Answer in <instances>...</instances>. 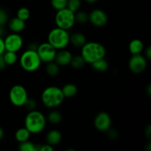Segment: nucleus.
<instances>
[{"label":"nucleus","instance_id":"nucleus-1","mask_svg":"<svg viewBox=\"0 0 151 151\" xmlns=\"http://www.w3.org/2000/svg\"><path fill=\"white\" fill-rule=\"evenodd\" d=\"M47 117L42 112L38 110L29 111L24 119V127L31 134L42 133L47 126Z\"/></svg>","mask_w":151,"mask_h":151},{"label":"nucleus","instance_id":"nucleus-2","mask_svg":"<svg viewBox=\"0 0 151 151\" xmlns=\"http://www.w3.org/2000/svg\"><path fill=\"white\" fill-rule=\"evenodd\" d=\"M81 55L86 63H92L100 59L105 58L106 50L104 45L97 41H87L81 47Z\"/></svg>","mask_w":151,"mask_h":151},{"label":"nucleus","instance_id":"nucleus-3","mask_svg":"<svg viewBox=\"0 0 151 151\" xmlns=\"http://www.w3.org/2000/svg\"><path fill=\"white\" fill-rule=\"evenodd\" d=\"M41 100L45 107L54 109L63 103L65 97L61 91V88L56 86H50L43 90Z\"/></svg>","mask_w":151,"mask_h":151},{"label":"nucleus","instance_id":"nucleus-4","mask_svg":"<svg viewBox=\"0 0 151 151\" xmlns=\"http://www.w3.org/2000/svg\"><path fill=\"white\" fill-rule=\"evenodd\" d=\"M19 61L22 69L27 72H34L38 70L42 64L37 52L29 49H27L22 53Z\"/></svg>","mask_w":151,"mask_h":151},{"label":"nucleus","instance_id":"nucleus-5","mask_svg":"<svg viewBox=\"0 0 151 151\" xmlns=\"http://www.w3.org/2000/svg\"><path fill=\"white\" fill-rule=\"evenodd\" d=\"M70 33L66 29L59 27L52 29L47 35V42L57 50L66 49L70 44Z\"/></svg>","mask_w":151,"mask_h":151},{"label":"nucleus","instance_id":"nucleus-6","mask_svg":"<svg viewBox=\"0 0 151 151\" xmlns=\"http://www.w3.org/2000/svg\"><path fill=\"white\" fill-rule=\"evenodd\" d=\"M55 22L58 27L69 31L75 24V13L67 7L58 10L55 16Z\"/></svg>","mask_w":151,"mask_h":151},{"label":"nucleus","instance_id":"nucleus-7","mask_svg":"<svg viewBox=\"0 0 151 151\" xmlns=\"http://www.w3.org/2000/svg\"><path fill=\"white\" fill-rule=\"evenodd\" d=\"M28 98L29 97L26 88L21 84H16L12 86L9 91L10 103L16 107H23Z\"/></svg>","mask_w":151,"mask_h":151},{"label":"nucleus","instance_id":"nucleus-8","mask_svg":"<svg viewBox=\"0 0 151 151\" xmlns=\"http://www.w3.org/2000/svg\"><path fill=\"white\" fill-rule=\"evenodd\" d=\"M57 51L58 50L47 41L38 44L36 50L41 62L44 63L54 61Z\"/></svg>","mask_w":151,"mask_h":151},{"label":"nucleus","instance_id":"nucleus-9","mask_svg":"<svg viewBox=\"0 0 151 151\" xmlns=\"http://www.w3.org/2000/svg\"><path fill=\"white\" fill-rule=\"evenodd\" d=\"M4 44L5 51L18 52L23 47L24 40L19 33L12 32L4 38Z\"/></svg>","mask_w":151,"mask_h":151},{"label":"nucleus","instance_id":"nucleus-10","mask_svg":"<svg viewBox=\"0 0 151 151\" xmlns=\"http://www.w3.org/2000/svg\"><path fill=\"white\" fill-rule=\"evenodd\" d=\"M147 66V59L142 54L133 55L128 61V68L132 73L139 75L144 72Z\"/></svg>","mask_w":151,"mask_h":151},{"label":"nucleus","instance_id":"nucleus-11","mask_svg":"<svg viewBox=\"0 0 151 151\" xmlns=\"http://www.w3.org/2000/svg\"><path fill=\"white\" fill-rule=\"evenodd\" d=\"M111 117L106 111H101L97 114L94 119V128L100 132H106L111 127Z\"/></svg>","mask_w":151,"mask_h":151},{"label":"nucleus","instance_id":"nucleus-12","mask_svg":"<svg viewBox=\"0 0 151 151\" xmlns=\"http://www.w3.org/2000/svg\"><path fill=\"white\" fill-rule=\"evenodd\" d=\"M109 18L104 10L94 9L88 14V22L96 27H103L108 23Z\"/></svg>","mask_w":151,"mask_h":151},{"label":"nucleus","instance_id":"nucleus-13","mask_svg":"<svg viewBox=\"0 0 151 151\" xmlns=\"http://www.w3.org/2000/svg\"><path fill=\"white\" fill-rule=\"evenodd\" d=\"M72 54L66 49L58 50L54 61L60 66H67L70 64Z\"/></svg>","mask_w":151,"mask_h":151},{"label":"nucleus","instance_id":"nucleus-14","mask_svg":"<svg viewBox=\"0 0 151 151\" xmlns=\"http://www.w3.org/2000/svg\"><path fill=\"white\" fill-rule=\"evenodd\" d=\"M62 140V134L58 130L52 129L46 135V142L52 147H55L60 143Z\"/></svg>","mask_w":151,"mask_h":151},{"label":"nucleus","instance_id":"nucleus-15","mask_svg":"<svg viewBox=\"0 0 151 151\" xmlns=\"http://www.w3.org/2000/svg\"><path fill=\"white\" fill-rule=\"evenodd\" d=\"M8 27L12 32L15 33H20L26 27V23L24 21L22 20L18 17L12 18L10 21H8Z\"/></svg>","mask_w":151,"mask_h":151},{"label":"nucleus","instance_id":"nucleus-16","mask_svg":"<svg viewBox=\"0 0 151 151\" xmlns=\"http://www.w3.org/2000/svg\"><path fill=\"white\" fill-rule=\"evenodd\" d=\"M70 44L77 48H81L87 42L86 36L81 32H75L70 34Z\"/></svg>","mask_w":151,"mask_h":151},{"label":"nucleus","instance_id":"nucleus-17","mask_svg":"<svg viewBox=\"0 0 151 151\" xmlns=\"http://www.w3.org/2000/svg\"><path fill=\"white\" fill-rule=\"evenodd\" d=\"M145 49L144 44L142 41L140 39L136 38V39H133L131 42L129 43L128 45V50H129L130 53L131 55H137V54H142Z\"/></svg>","mask_w":151,"mask_h":151},{"label":"nucleus","instance_id":"nucleus-18","mask_svg":"<svg viewBox=\"0 0 151 151\" xmlns=\"http://www.w3.org/2000/svg\"><path fill=\"white\" fill-rule=\"evenodd\" d=\"M65 98H72L75 97L78 93V87L74 83H66L61 88Z\"/></svg>","mask_w":151,"mask_h":151},{"label":"nucleus","instance_id":"nucleus-19","mask_svg":"<svg viewBox=\"0 0 151 151\" xmlns=\"http://www.w3.org/2000/svg\"><path fill=\"white\" fill-rule=\"evenodd\" d=\"M31 134L25 127L20 128L15 133V139L19 143L27 141L30 138Z\"/></svg>","mask_w":151,"mask_h":151},{"label":"nucleus","instance_id":"nucleus-20","mask_svg":"<svg viewBox=\"0 0 151 151\" xmlns=\"http://www.w3.org/2000/svg\"><path fill=\"white\" fill-rule=\"evenodd\" d=\"M63 119V114L58 110H52L49 112L47 116V122L52 125H58L60 123Z\"/></svg>","mask_w":151,"mask_h":151},{"label":"nucleus","instance_id":"nucleus-21","mask_svg":"<svg viewBox=\"0 0 151 151\" xmlns=\"http://www.w3.org/2000/svg\"><path fill=\"white\" fill-rule=\"evenodd\" d=\"M91 68L99 72H104L109 69V63L105 58L100 59L91 63Z\"/></svg>","mask_w":151,"mask_h":151},{"label":"nucleus","instance_id":"nucleus-22","mask_svg":"<svg viewBox=\"0 0 151 151\" xmlns=\"http://www.w3.org/2000/svg\"><path fill=\"white\" fill-rule=\"evenodd\" d=\"M2 56L7 66H13L16 64V62L19 60L17 52H14L5 51L3 53Z\"/></svg>","mask_w":151,"mask_h":151},{"label":"nucleus","instance_id":"nucleus-23","mask_svg":"<svg viewBox=\"0 0 151 151\" xmlns=\"http://www.w3.org/2000/svg\"><path fill=\"white\" fill-rule=\"evenodd\" d=\"M86 63L85 60H84L81 55H76L72 56L69 65L73 69H76V70H79V69H83L85 66Z\"/></svg>","mask_w":151,"mask_h":151},{"label":"nucleus","instance_id":"nucleus-24","mask_svg":"<svg viewBox=\"0 0 151 151\" xmlns=\"http://www.w3.org/2000/svg\"><path fill=\"white\" fill-rule=\"evenodd\" d=\"M60 66L57 64L55 61L50 62L46 63L45 70L47 75L50 77H56L60 72Z\"/></svg>","mask_w":151,"mask_h":151},{"label":"nucleus","instance_id":"nucleus-25","mask_svg":"<svg viewBox=\"0 0 151 151\" xmlns=\"http://www.w3.org/2000/svg\"><path fill=\"white\" fill-rule=\"evenodd\" d=\"M19 150L20 151H38V148L37 145L27 140L24 142L19 143Z\"/></svg>","mask_w":151,"mask_h":151},{"label":"nucleus","instance_id":"nucleus-26","mask_svg":"<svg viewBox=\"0 0 151 151\" xmlns=\"http://www.w3.org/2000/svg\"><path fill=\"white\" fill-rule=\"evenodd\" d=\"M75 22L81 24H83L88 22V13L83 10H78L75 13Z\"/></svg>","mask_w":151,"mask_h":151},{"label":"nucleus","instance_id":"nucleus-27","mask_svg":"<svg viewBox=\"0 0 151 151\" xmlns=\"http://www.w3.org/2000/svg\"><path fill=\"white\" fill-rule=\"evenodd\" d=\"M81 4H82L81 0H67L66 7L73 13H76L80 10Z\"/></svg>","mask_w":151,"mask_h":151},{"label":"nucleus","instance_id":"nucleus-28","mask_svg":"<svg viewBox=\"0 0 151 151\" xmlns=\"http://www.w3.org/2000/svg\"><path fill=\"white\" fill-rule=\"evenodd\" d=\"M16 17L19 18L22 20L26 22L30 17V12H29V10L27 7H21V8H19L18 10L17 13H16Z\"/></svg>","mask_w":151,"mask_h":151},{"label":"nucleus","instance_id":"nucleus-29","mask_svg":"<svg viewBox=\"0 0 151 151\" xmlns=\"http://www.w3.org/2000/svg\"><path fill=\"white\" fill-rule=\"evenodd\" d=\"M66 4H67V0H51L52 7L56 11L66 7Z\"/></svg>","mask_w":151,"mask_h":151},{"label":"nucleus","instance_id":"nucleus-30","mask_svg":"<svg viewBox=\"0 0 151 151\" xmlns=\"http://www.w3.org/2000/svg\"><path fill=\"white\" fill-rule=\"evenodd\" d=\"M23 107H24L25 109H27L28 111H32L34 109H36L37 107V103L34 99L32 98H28L27 100L26 103H24Z\"/></svg>","mask_w":151,"mask_h":151},{"label":"nucleus","instance_id":"nucleus-31","mask_svg":"<svg viewBox=\"0 0 151 151\" xmlns=\"http://www.w3.org/2000/svg\"><path fill=\"white\" fill-rule=\"evenodd\" d=\"M8 22V14L4 9L0 8V24L3 26Z\"/></svg>","mask_w":151,"mask_h":151},{"label":"nucleus","instance_id":"nucleus-32","mask_svg":"<svg viewBox=\"0 0 151 151\" xmlns=\"http://www.w3.org/2000/svg\"><path fill=\"white\" fill-rule=\"evenodd\" d=\"M106 132H107L108 137H109V138H110L111 139L115 140L118 138L119 134H118L117 131L115 130L114 128H111V127Z\"/></svg>","mask_w":151,"mask_h":151},{"label":"nucleus","instance_id":"nucleus-33","mask_svg":"<svg viewBox=\"0 0 151 151\" xmlns=\"http://www.w3.org/2000/svg\"><path fill=\"white\" fill-rule=\"evenodd\" d=\"M37 148L38 151H53L54 147L50 145L49 144H43V145H37Z\"/></svg>","mask_w":151,"mask_h":151},{"label":"nucleus","instance_id":"nucleus-34","mask_svg":"<svg viewBox=\"0 0 151 151\" xmlns=\"http://www.w3.org/2000/svg\"><path fill=\"white\" fill-rule=\"evenodd\" d=\"M5 52V47L4 44V38H2L0 35V55H3V53Z\"/></svg>","mask_w":151,"mask_h":151},{"label":"nucleus","instance_id":"nucleus-35","mask_svg":"<svg viewBox=\"0 0 151 151\" xmlns=\"http://www.w3.org/2000/svg\"><path fill=\"white\" fill-rule=\"evenodd\" d=\"M145 57L147 59V60H150L151 58V47L148 46L147 48H145Z\"/></svg>","mask_w":151,"mask_h":151},{"label":"nucleus","instance_id":"nucleus-36","mask_svg":"<svg viewBox=\"0 0 151 151\" xmlns=\"http://www.w3.org/2000/svg\"><path fill=\"white\" fill-rule=\"evenodd\" d=\"M145 137H147V139L150 140L151 138V127H150V125H147V128H145Z\"/></svg>","mask_w":151,"mask_h":151},{"label":"nucleus","instance_id":"nucleus-37","mask_svg":"<svg viewBox=\"0 0 151 151\" xmlns=\"http://www.w3.org/2000/svg\"><path fill=\"white\" fill-rule=\"evenodd\" d=\"M6 66H7V65H6L4 58H3L2 55H0V70H4L6 68Z\"/></svg>","mask_w":151,"mask_h":151},{"label":"nucleus","instance_id":"nucleus-38","mask_svg":"<svg viewBox=\"0 0 151 151\" xmlns=\"http://www.w3.org/2000/svg\"><path fill=\"white\" fill-rule=\"evenodd\" d=\"M38 44H37V43L32 42V43H30L29 45H28L27 49H29V50H35V51H36L37 49H38Z\"/></svg>","mask_w":151,"mask_h":151},{"label":"nucleus","instance_id":"nucleus-39","mask_svg":"<svg viewBox=\"0 0 151 151\" xmlns=\"http://www.w3.org/2000/svg\"><path fill=\"white\" fill-rule=\"evenodd\" d=\"M4 131L1 127H0V141L4 138Z\"/></svg>","mask_w":151,"mask_h":151},{"label":"nucleus","instance_id":"nucleus-40","mask_svg":"<svg viewBox=\"0 0 151 151\" xmlns=\"http://www.w3.org/2000/svg\"><path fill=\"white\" fill-rule=\"evenodd\" d=\"M147 94H148V96H150L151 95V87H150V85H148L147 86Z\"/></svg>","mask_w":151,"mask_h":151},{"label":"nucleus","instance_id":"nucleus-41","mask_svg":"<svg viewBox=\"0 0 151 151\" xmlns=\"http://www.w3.org/2000/svg\"><path fill=\"white\" fill-rule=\"evenodd\" d=\"M87 3H89V4H94V3L97 2L98 0H85Z\"/></svg>","mask_w":151,"mask_h":151},{"label":"nucleus","instance_id":"nucleus-42","mask_svg":"<svg viewBox=\"0 0 151 151\" xmlns=\"http://www.w3.org/2000/svg\"><path fill=\"white\" fill-rule=\"evenodd\" d=\"M146 150L147 151H150L151 150V145L150 143H148V144L147 145V148H146Z\"/></svg>","mask_w":151,"mask_h":151},{"label":"nucleus","instance_id":"nucleus-43","mask_svg":"<svg viewBox=\"0 0 151 151\" xmlns=\"http://www.w3.org/2000/svg\"><path fill=\"white\" fill-rule=\"evenodd\" d=\"M1 31H2V26H1V25L0 24V34H1Z\"/></svg>","mask_w":151,"mask_h":151}]
</instances>
